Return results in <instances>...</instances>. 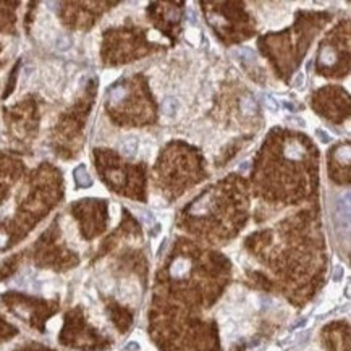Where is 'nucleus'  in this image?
Wrapping results in <instances>:
<instances>
[{"mask_svg":"<svg viewBox=\"0 0 351 351\" xmlns=\"http://www.w3.org/2000/svg\"><path fill=\"white\" fill-rule=\"evenodd\" d=\"M13 332H16V330H13L10 325H7L2 319H0V335H2V337H10Z\"/></svg>","mask_w":351,"mask_h":351,"instance_id":"6e6552de","label":"nucleus"},{"mask_svg":"<svg viewBox=\"0 0 351 351\" xmlns=\"http://www.w3.org/2000/svg\"><path fill=\"white\" fill-rule=\"evenodd\" d=\"M341 277H343V269H341L340 266L335 269V274H333V280H341Z\"/></svg>","mask_w":351,"mask_h":351,"instance_id":"ddd939ff","label":"nucleus"},{"mask_svg":"<svg viewBox=\"0 0 351 351\" xmlns=\"http://www.w3.org/2000/svg\"><path fill=\"white\" fill-rule=\"evenodd\" d=\"M178 101L175 99V97L168 96L165 97L164 101H162V112H164L165 117H175L177 112H178Z\"/></svg>","mask_w":351,"mask_h":351,"instance_id":"f03ea898","label":"nucleus"},{"mask_svg":"<svg viewBox=\"0 0 351 351\" xmlns=\"http://www.w3.org/2000/svg\"><path fill=\"white\" fill-rule=\"evenodd\" d=\"M57 46H59L60 51H67V49L70 47V39L65 37V36H62V37L59 39V42H57Z\"/></svg>","mask_w":351,"mask_h":351,"instance_id":"9d476101","label":"nucleus"},{"mask_svg":"<svg viewBox=\"0 0 351 351\" xmlns=\"http://www.w3.org/2000/svg\"><path fill=\"white\" fill-rule=\"evenodd\" d=\"M285 107H287L288 110H295V105H293V104H288V102L285 104Z\"/></svg>","mask_w":351,"mask_h":351,"instance_id":"2eb2a0df","label":"nucleus"},{"mask_svg":"<svg viewBox=\"0 0 351 351\" xmlns=\"http://www.w3.org/2000/svg\"><path fill=\"white\" fill-rule=\"evenodd\" d=\"M138 348H140V345L135 343V341H131V343H128V346H126L128 351H133V349H138Z\"/></svg>","mask_w":351,"mask_h":351,"instance_id":"4468645a","label":"nucleus"},{"mask_svg":"<svg viewBox=\"0 0 351 351\" xmlns=\"http://www.w3.org/2000/svg\"><path fill=\"white\" fill-rule=\"evenodd\" d=\"M236 54H238L244 62H254L256 60V52L252 51V49L241 47V49H238V51H236Z\"/></svg>","mask_w":351,"mask_h":351,"instance_id":"39448f33","label":"nucleus"},{"mask_svg":"<svg viewBox=\"0 0 351 351\" xmlns=\"http://www.w3.org/2000/svg\"><path fill=\"white\" fill-rule=\"evenodd\" d=\"M316 136L319 138L321 143H324V144H329L332 141V138L327 133H325V131H322V129H316Z\"/></svg>","mask_w":351,"mask_h":351,"instance_id":"1a4fd4ad","label":"nucleus"},{"mask_svg":"<svg viewBox=\"0 0 351 351\" xmlns=\"http://www.w3.org/2000/svg\"><path fill=\"white\" fill-rule=\"evenodd\" d=\"M264 105H266V109H269L271 112L279 110V102H277V99H275V97H272L271 94L264 96Z\"/></svg>","mask_w":351,"mask_h":351,"instance_id":"423d86ee","label":"nucleus"},{"mask_svg":"<svg viewBox=\"0 0 351 351\" xmlns=\"http://www.w3.org/2000/svg\"><path fill=\"white\" fill-rule=\"evenodd\" d=\"M75 182L79 188H89L93 185V178L87 173V170L84 165H79L75 170Z\"/></svg>","mask_w":351,"mask_h":351,"instance_id":"f257e3e1","label":"nucleus"},{"mask_svg":"<svg viewBox=\"0 0 351 351\" xmlns=\"http://www.w3.org/2000/svg\"><path fill=\"white\" fill-rule=\"evenodd\" d=\"M287 121L288 123H293V125H296V126H304V120H301L298 117H287Z\"/></svg>","mask_w":351,"mask_h":351,"instance_id":"9b49d317","label":"nucleus"},{"mask_svg":"<svg viewBox=\"0 0 351 351\" xmlns=\"http://www.w3.org/2000/svg\"><path fill=\"white\" fill-rule=\"evenodd\" d=\"M240 109L244 115H252V113L257 112V102L254 101V97L251 96H244L240 101Z\"/></svg>","mask_w":351,"mask_h":351,"instance_id":"20e7f679","label":"nucleus"},{"mask_svg":"<svg viewBox=\"0 0 351 351\" xmlns=\"http://www.w3.org/2000/svg\"><path fill=\"white\" fill-rule=\"evenodd\" d=\"M304 81H306L304 73H303V71H298L296 76H295V79H293V86H295L296 89H301V87L304 86Z\"/></svg>","mask_w":351,"mask_h":351,"instance_id":"0eeeda50","label":"nucleus"},{"mask_svg":"<svg viewBox=\"0 0 351 351\" xmlns=\"http://www.w3.org/2000/svg\"><path fill=\"white\" fill-rule=\"evenodd\" d=\"M143 220H144V224H146V225H152V224H154V217H152V214H148V212H144V214H143Z\"/></svg>","mask_w":351,"mask_h":351,"instance_id":"f8f14e48","label":"nucleus"},{"mask_svg":"<svg viewBox=\"0 0 351 351\" xmlns=\"http://www.w3.org/2000/svg\"><path fill=\"white\" fill-rule=\"evenodd\" d=\"M138 149H140V143H138L136 138H128V140H125L123 144H121V152H123V156L126 157H135L138 154Z\"/></svg>","mask_w":351,"mask_h":351,"instance_id":"7ed1b4c3","label":"nucleus"}]
</instances>
